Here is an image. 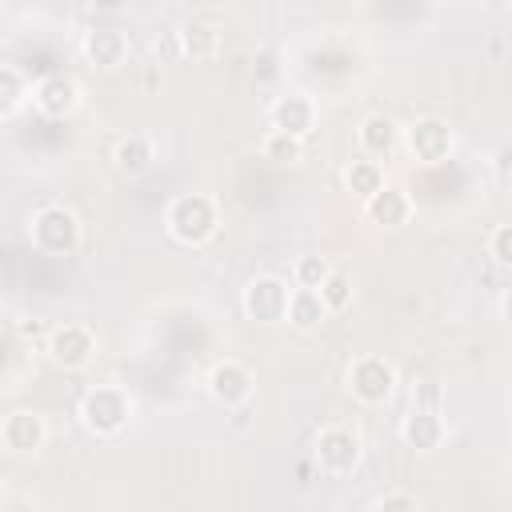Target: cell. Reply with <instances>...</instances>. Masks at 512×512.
Returning a JSON list of instances; mask_svg holds the SVG:
<instances>
[{
  "mask_svg": "<svg viewBox=\"0 0 512 512\" xmlns=\"http://www.w3.org/2000/svg\"><path fill=\"white\" fill-rule=\"evenodd\" d=\"M348 392L360 404H384L396 392V368H392V360H384L376 352L356 356L348 364Z\"/></svg>",
  "mask_w": 512,
  "mask_h": 512,
  "instance_id": "5b68a950",
  "label": "cell"
},
{
  "mask_svg": "<svg viewBox=\"0 0 512 512\" xmlns=\"http://www.w3.org/2000/svg\"><path fill=\"white\" fill-rule=\"evenodd\" d=\"M40 328H44V324H40V320H36V316H28V320H24V324H20V332H24V336H36V332H40Z\"/></svg>",
  "mask_w": 512,
  "mask_h": 512,
  "instance_id": "83f0119b",
  "label": "cell"
},
{
  "mask_svg": "<svg viewBox=\"0 0 512 512\" xmlns=\"http://www.w3.org/2000/svg\"><path fill=\"white\" fill-rule=\"evenodd\" d=\"M176 36H180L184 56H192V60H208V56H216V48H220V32H216V24H208V20H188Z\"/></svg>",
  "mask_w": 512,
  "mask_h": 512,
  "instance_id": "ffe728a7",
  "label": "cell"
},
{
  "mask_svg": "<svg viewBox=\"0 0 512 512\" xmlns=\"http://www.w3.org/2000/svg\"><path fill=\"white\" fill-rule=\"evenodd\" d=\"M488 252H492L496 264L512 268V224H496V228H492V236H488Z\"/></svg>",
  "mask_w": 512,
  "mask_h": 512,
  "instance_id": "d4e9b609",
  "label": "cell"
},
{
  "mask_svg": "<svg viewBox=\"0 0 512 512\" xmlns=\"http://www.w3.org/2000/svg\"><path fill=\"white\" fill-rule=\"evenodd\" d=\"M500 316H504V324H512V288H508L504 300H500Z\"/></svg>",
  "mask_w": 512,
  "mask_h": 512,
  "instance_id": "4316f807",
  "label": "cell"
},
{
  "mask_svg": "<svg viewBox=\"0 0 512 512\" xmlns=\"http://www.w3.org/2000/svg\"><path fill=\"white\" fill-rule=\"evenodd\" d=\"M324 316H328V308H324L316 288H292V300H288V324L292 328L312 332V328L324 324Z\"/></svg>",
  "mask_w": 512,
  "mask_h": 512,
  "instance_id": "d6986e66",
  "label": "cell"
},
{
  "mask_svg": "<svg viewBox=\"0 0 512 512\" xmlns=\"http://www.w3.org/2000/svg\"><path fill=\"white\" fill-rule=\"evenodd\" d=\"M32 104L36 112H44L48 120H64L76 112L80 104V84L68 76V72H48L32 84Z\"/></svg>",
  "mask_w": 512,
  "mask_h": 512,
  "instance_id": "30bf717a",
  "label": "cell"
},
{
  "mask_svg": "<svg viewBox=\"0 0 512 512\" xmlns=\"http://www.w3.org/2000/svg\"><path fill=\"white\" fill-rule=\"evenodd\" d=\"M404 152L416 164H440V160H448V152H452V128H448V120L424 116V120L408 124L404 128Z\"/></svg>",
  "mask_w": 512,
  "mask_h": 512,
  "instance_id": "52a82bcc",
  "label": "cell"
},
{
  "mask_svg": "<svg viewBox=\"0 0 512 512\" xmlns=\"http://www.w3.org/2000/svg\"><path fill=\"white\" fill-rule=\"evenodd\" d=\"M444 416H440V408H424V404H416L408 416H404V424H400V436H404V444L408 448H416V452H436L440 444H444Z\"/></svg>",
  "mask_w": 512,
  "mask_h": 512,
  "instance_id": "9a60e30c",
  "label": "cell"
},
{
  "mask_svg": "<svg viewBox=\"0 0 512 512\" xmlns=\"http://www.w3.org/2000/svg\"><path fill=\"white\" fill-rule=\"evenodd\" d=\"M28 240L44 256H72L80 248V216L64 204H44L28 224Z\"/></svg>",
  "mask_w": 512,
  "mask_h": 512,
  "instance_id": "7a4b0ae2",
  "label": "cell"
},
{
  "mask_svg": "<svg viewBox=\"0 0 512 512\" xmlns=\"http://www.w3.org/2000/svg\"><path fill=\"white\" fill-rule=\"evenodd\" d=\"M344 184H348V192H352L356 200H364V204H368L376 192L388 188L384 168H380L376 160H368V156H360V160H352V164L344 168Z\"/></svg>",
  "mask_w": 512,
  "mask_h": 512,
  "instance_id": "ac0fdd59",
  "label": "cell"
},
{
  "mask_svg": "<svg viewBox=\"0 0 512 512\" xmlns=\"http://www.w3.org/2000/svg\"><path fill=\"white\" fill-rule=\"evenodd\" d=\"M312 456H316L320 472H328V476H348V472L360 464L364 444H360V436H356L352 428H344V424H328V428L316 432Z\"/></svg>",
  "mask_w": 512,
  "mask_h": 512,
  "instance_id": "277c9868",
  "label": "cell"
},
{
  "mask_svg": "<svg viewBox=\"0 0 512 512\" xmlns=\"http://www.w3.org/2000/svg\"><path fill=\"white\" fill-rule=\"evenodd\" d=\"M292 272H296V288H316L320 292V284L332 276V264L324 256H300Z\"/></svg>",
  "mask_w": 512,
  "mask_h": 512,
  "instance_id": "cb8c5ba5",
  "label": "cell"
},
{
  "mask_svg": "<svg viewBox=\"0 0 512 512\" xmlns=\"http://www.w3.org/2000/svg\"><path fill=\"white\" fill-rule=\"evenodd\" d=\"M356 144H360V152L368 156V160H388L400 144H404V128L392 120V116H384V112H372V116H364L360 120V128H356Z\"/></svg>",
  "mask_w": 512,
  "mask_h": 512,
  "instance_id": "5bb4252c",
  "label": "cell"
},
{
  "mask_svg": "<svg viewBox=\"0 0 512 512\" xmlns=\"http://www.w3.org/2000/svg\"><path fill=\"white\" fill-rule=\"evenodd\" d=\"M80 52H84V60H88L92 68L112 72V68H120V64L128 60L132 44H128V32H124V28H116V24H96V28L84 32Z\"/></svg>",
  "mask_w": 512,
  "mask_h": 512,
  "instance_id": "8fae6325",
  "label": "cell"
},
{
  "mask_svg": "<svg viewBox=\"0 0 512 512\" xmlns=\"http://www.w3.org/2000/svg\"><path fill=\"white\" fill-rule=\"evenodd\" d=\"M164 228L180 244H204V240H212L216 228H220L216 200L204 196V192H180L168 204V212H164Z\"/></svg>",
  "mask_w": 512,
  "mask_h": 512,
  "instance_id": "6da1fadb",
  "label": "cell"
},
{
  "mask_svg": "<svg viewBox=\"0 0 512 512\" xmlns=\"http://www.w3.org/2000/svg\"><path fill=\"white\" fill-rule=\"evenodd\" d=\"M80 420L92 436H116L132 420V400L116 384H96L80 396Z\"/></svg>",
  "mask_w": 512,
  "mask_h": 512,
  "instance_id": "3957f363",
  "label": "cell"
},
{
  "mask_svg": "<svg viewBox=\"0 0 512 512\" xmlns=\"http://www.w3.org/2000/svg\"><path fill=\"white\" fill-rule=\"evenodd\" d=\"M112 160H116V168H120L124 176H140V172L156 160V148H152V140H148L144 132H128V136L116 140Z\"/></svg>",
  "mask_w": 512,
  "mask_h": 512,
  "instance_id": "e0dca14e",
  "label": "cell"
},
{
  "mask_svg": "<svg viewBox=\"0 0 512 512\" xmlns=\"http://www.w3.org/2000/svg\"><path fill=\"white\" fill-rule=\"evenodd\" d=\"M32 96V84L20 76V68H0V116H16V108Z\"/></svg>",
  "mask_w": 512,
  "mask_h": 512,
  "instance_id": "44dd1931",
  "label": "cell"
},
{
  "mask_svg": "<svg viewBox=\"0 0 512 512\" xmlns=\"http://www.w3.org/2000/svg\"><path fill=\"white\" fill-rule=\"evenodd\" d=\"M364 216H368L372 224H380V228H400V224H408V216H412V196H408L404 188L388 184L384 192H376V196L364 204Z\"/></svg>",
  "mask_w": 512,
  "mask_h": 512,
  "instance_id": "2e32d148",
  "label": "cell"
},
{
  "mask_svg": "<svg viewBox=\"0 0 512 512\" xmlns=\"http://www.w3.org/2000/svg\"><path fill=\"white\" fill-rule=\"evenodd\" d=\"M252 392H256V376H252L248 364H240V360H220V364H212V372H208V396H212L216 404L240 408V404L252 400Z\"/></svg>",
  "mask_w": 512,
  "mask_h": 512,
  "instance_id": "ba28073f",
  "label": "cell"
},
{
  "mask_svg": "<svg viewBox=\"0 0 512 512\" xmlns=\"http://www.w3.org/2000/svg\"><path fill=\"white\" fill-rule=\"evenodd\" d=\"M288 300H292V288L280 280V276H252L244 284V316L256 320V324H280L288 320Z\"/></svg>",
  "mask_w": 512,
  "mask_h": 512,
  "instance_id": "8992f818",
  "label": "cell"
},
{
  "mask_svg": "<svg viewBox=\"0 0 512 512\" xmlns=\"http://www.w3.org/2000/svg\"><path fill=\"white\" fill-rule=\"evenodd\" d=\"M320 300H324L328 312H344L352 304V276L340 272V268H332V276L320 284Z\"/></svg>",
  "mask_w": 512,
  "mask_h": 512,
  "instance_id": "603a6c76",
  "label": "cell"
},
{
  "mask_svg": "<svg viewBox=\"0 0 512 512\" xmlns=\"http://www.w3.org/2000/svg\"><path fill=\"white\" fill-rule=\"evenodd\" d=\"M92 352H96V336L88 324H56L48 332V356H52V364H60L68 372L84 368L92 360Z\"/></svg>",
  "mask_w": 512,
  "mask_h": 512,
  "instance_id": "9c48e42d",
  "label": "cell"
},
{
  "mask_svg": "<svg viewBox=\"0 0 512 512\" xmlns=\"http://www.w3.org/2000/svg\"><path fill=\"white\" fill-rule=\"evenodd\" d=\"M268 120H272V132H288L296 140H308L312 128H316V104L304 92H288V96L272 100Z\"/></svg>",
  "mask_w": 512,
  "mask_h": 512,
  "instance_id": "7c38bea8",
  "label": "cell"
},
{
  "mask_svg": "<svg viewBox=\"0 0 512 512\" xmlns=\"http://www.w3.org/2000/svg\"><path fill=\"white\" fill-rule=\"evenodd\" d=\"M260 152H264V160H272V164H300V160H304V140H296V136H288V132H268L264 144H260Z\"/></svg>",
  "mask_w": 512,
  "mask_h": 512,
  "instance_id": "7402d4cb",
  "label": "cell"
},
{
  "mask_svg": "<svg viewBox=\"0 0 512 512\" xmlns=\"http://www.w3.org/2000/svg\"><path fill=\"white\" fill-rule=\"evenodd\" d=\"M44 440H48V424H44V416L32 412V408H16V412H8L4 424H0V444H4L8 452H16V456L44 448Z\"/></svg>",
  "mask_w": 512,
  "mask_h": 512,
  "instance_id": "4fadbf2b",
  "label": "cell"
},
{
  "mask_svg": "<svg viewBox=\"0 0 512 512\" xmlns=\"http://www.w3.org/2000/svg\"><path fill=\"white\" fill-rule=\"evenodd\" d=\"M376 512H420V504H416V496L412 492H384L380 500H376Z\"/></svg>",
  "mask_w": 512,
  "mask_h": 512,
  "instance_id": "484cf974",
  "label": "cell"
}]
</instances>
